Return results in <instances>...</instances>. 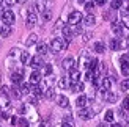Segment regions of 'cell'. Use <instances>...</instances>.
Instances as JSON below:
<instances>
[{
	"instance_id": "obj_11",
	"label": "cell",
	"mask_w": 129,
	"mask_h": 127,
	"mask_svg": "<svg viewBox=\"0 0 129 127\" xmlns=\"http://www.w3.org/2000/svg\"><path fill=\"white\" fill-rule=\"evenodd\" d=\"M55 99H57V104H58V107H61V108H68L69 100H68L66 96H63V94H58V96H57Z\"/></svg>"
},
{
	"instance_id": "obj_31",
	"label": "cell",
	"mask_w": 129,
	"mask_h": 127,
	"mask_svg": "<svg viewBox=\"0 0 129 127\" xmlns=\"http://www.w3.org/2000/svg\"><path fill=\"white\" fill-rule=\"evenodd\" d=\"M113 115H115V113L112 110H107L106 115H104V121L106 122H113Z\"/></svg>"
},
{
	"instance_id": "obj_7",
	"label": "cell",
	"mask_w": 129,
	"mask_h": 127,
	"mask_svg": "<svg viewBox=\"0 0 129 127\" xmlns=\"http://www.w3.org/2000/svg\"><path fill=\"white\" fill-rule=\"evenodd\" d=\"M68 77H69V80H71V83H77V82H80V77H82V75H80V71H79V69H73V71H69V75H68Z\"/></svg>"
},
{
	"instance_id": "obj_30",
	"label": "cell",
	"mask_w": 129,
	"mask_h": 127,
	"mask_svg": "<svg viewBox=\"0 0 129 127\" xmlns=\"http://www.w3.org/2000/svg\"><path fill=\"white\" fill-rule=\"evenodd\" d=\"M123 2H124V0H112V2H110L112 10H120L121 6H123Z\"/></svg>"
},
{
	"instance_id": "obj_8",
	"label": "cell",
	"mask_w": 129,
	"mask_h": 127,
	"mask_svg": "<svg viewBox=\"0 0 129 127\" xmlns=\"http://www.w3.org/2000/svg\"><path fill=\"white\" fill-rule=\"evenodd\" d=\"M110 86H112V80L109 77H102L101 85H99V91H110Z\"/></svg>"
},
{
	"instance_id": "obj_44",
	"label": "cell",
	"mask_w": 129,
	"mask_h": 127,
	"mask_svg": "<svg viewBox=\"0 0 129 127\" xmlns=\"http://www.w3.org/2000/svg\"><path fill=\"white\" fill-rule=\"evenodd\" d=\"M61 127H74V124H73V122H63Z\"/></svg>"
},
{
	"instance_id": "obj_29",
	"label": "cell",
	"mask_w": 129,
	"mask_h": 127,
	"mask_svg": "<svg viewBox=\"0 0 129 127\" xmlns=\"http://www.w3.org/2000/svg\"><path fill=\"white\" fill-rule=\"evenodd\" d=\"M36 41H38V36L35 35V33H31L28 38H27V41H25V44L30 47V46H33V44H36Z\"/></svg>"
},
{
	"instance_id": "obj_18",
	"label": "cell",
	"mask_w": 129,
	"mask_h": 127,
	"mask_svg": "<svg viewBox=\"0 0 129 127\" xmlns=\"http://www.w3.org/2000/svg\"><path fill=\"white\" fill-rule=\"evenodd\" d=\"M87 104H88V97L83 96V94H82V96H79V97H77V100H76V105L79 107V108H85Z\"/></svg>"
},
{
	"instance_id": "obj_46",
	"label": "cell",
	"mask_w": 129,
	"mask_h": 127,
	"mask_svg": "<svg viewBox=\"0 0 129 127\" xmlns=\"http://www.w3.org/2000/svg\"><path fill=\"white\" fill-rule=\"evenodd\" d=\"M17 121H19L17 118H13V119H11V124H13V125H16V124H17Z\"/></svg>"
},
{
	"instance_id": "obj_35",
	"label": "cell",
	"mask_w": 129,
	"mask_h": 127,
	"mask_svg": "<svg viewBox=\"0 0 129 127\" xmlns=\"http://www.w3.org/2000/svg\"><path fill=\"white\" fill-rule=\"evenodd\" d=\"M120 86H121V90H123V91L129 90V79H124V80H121V83H120Z\"/></svg>"
},
{
	"instance_id": "obj_5",
	"label": "cell",
	"mask_w": 129,
	"mask_h": 127,
	"mask_svg": "<svg viewBox=\"0 0 129 127\" xmlns=\"http://www.w3.org/2000/svg\"><path fill=\"white\" fill-rule=\"evenodd\" d=\"M94 116V111L90 110V108H79V118L87 121V119H91Z\"/></svg>"
},
{
	"instance_id": "obj_51",
	"label": "cell",
	"mask_w": 129,
	"mask_h": 127,
	"mask_svg": "<svg viewBox=\"0 0 129 127\" xmlns=\"http://www.w3.org/2000/svg\"><path fill=\"white\" fill-rule=\"evenodd\" d=\"M79 2H80V3H83V2H85V0H79Z\"/></svg>"
},
{
	"instance_id": "obj_2",
	"label": "cell",
	"mask_w": 129,
	"mask_h": 127,
	"mask_svg": "<svg viewBox=\"0 0 129 127\" xmlns=\"http://www.w3.org/2000/svg\"><path fill=\"white\" fill-rule=\"evenodd\" d=\"M80 21H83V16L80 11H71L68 16V24L69 25H79Z\"/></svg>"
},
{
	"instance_id": "obj_17",
	"label": "cell",
	"mask_w": 129,
	"mask_h": 127,
	"mask_svg": "<svg viewBox=\"0 0 129 127\" xmlns=\"http://www.w3.org/2000/svg\"><path fill=\"white\" fill-rule=\"evenodd\" d=\"M35 24H36V14H35V11L31 10L27 14V27H33Z\"/></svg>"
},
{
	"instance_id": "obj_15",
	"label": "cell",
	"mask_w": 129,
	"mask_h": 127,
	"mask_svg": "<svg viewBox=\"0 0 129 127\" xmlns=\"http://www.w3.org/2000/svg\"><path fill=\"white\" fill-rule=\"evenodd\" d=\"M83 24H85L87 27H91V25H94V24H96V17H94V14L88 13L87 16H83Z\"/></svg>"
},
{
	"instance_id": "obj_36",
	"label": "cell",
	"mask_w": 129,
	"mask_h": 127,
	"mask_svg": "<svg viewBox=\"0 0 129 127\" xmlns=\"http://www.w3.org/2000/svg\"><path fill=\"white\" fill-rule=\"evenodd\" d=\"M17 124H19V127H30V122H28L25 118H21V119L17 121Z\"/></svg>"
},
{
	"instance_id": "obj_22",
	"label": "cell",
	"mask_w": 129,
	"mask_h": 127,
	"mask_svg": "<svg viewBox=\"0 0 129 127\" xmlns=\"http://www.w3.org/2000/svg\"><path fill=\"white\" fill-rule=\"evenodd\" d=\"M83 90H85V85H83L82 82H77V83L71 85V91H74V93H82Z\"/></svg>"
},
{
	"instance_id": "obj_50",
	"label": "cell",
	"mask_w": 129,
	"mask_h": 127,
	"mask_svg": "<svg viewBox=\"0 0 129 127\" xmlns=\"http://www.w3.org/2000/svg\"><path fill=\"white\" fill-rule=\"evenodd\" d=\"M98 127H107V125H106V124H99Z\"/></svg>"
},
{
	"instance_id": "obj_24",
	"label": "cell",
	"mask_w": 129,
	"mask_h": 127,
	"mask_svg": "<svg viewBox=\"0 0 129 127\" xmlns=\"http://www.w3.org/2000/svg\"><path fill=\"white\" fill-rule=\"evenodd\" d=\"M31 86H33V85H31L30 82H28V83H21V85H19L22 94H30V93H31Z\"/></svg>"
},
{
	"instance_id": "obj_12",
	"label": "cell",
	"mask_w": 129,
	"mask_h": 127,
	"mask_svg": "<svg viewBox=\"0 0 129 127\" xmlns=\"http://www.w3.org/2000/svg\"><path fill=\"white\" fill-rule=\"evenodd\" d=\"M63 39H66L68 42L71 41V39H73V36H74V30H73V27H68V25H66V27H63Z\"/></svg>"
},
{
	"instance_id": "obj_45",
	"label": "cell",
	"mask_w": 129,
	"mask_h": 127,
	"mask_svg": "<svg viewBox=\"0 0 129 127\" xmlns=\"http://www.w3.org/2000/svg\"><path fill=\"white\" fill-rule=\"evenodd\" d=\"M2 118H3V119H8V118H10V115H8L6 111H2Z\"/></svg>"
},
{
	"instance_id": "obj_4",
	"label": "cell",
	"mask_w": 129,
	"mask_h": 127,
	"mask_svg": "<svg viewBox=\"0 0 129 127\" xmlns=\"http://www.w3.org/2000/svg\"><path fill=\"white\" fill-rule=\"evenodd\" d=\"M112 31L118 36H123L124 35V24L121 21H113L112 22Z\"/></svg>"
},
{
	"instance_id": "obj_25",
	"label": "cell",
	"mask_w": 129,
	"mask_h": 127,
	"mask_svg": "<svg viewBox=\"0 0 129 127\" xmlns=\"http://www.w3.org/2000/svg\"><path fill=\"white\" fill-rule=\"evenodd\" d=\"M94 52H96V53H104V52H106V44L101 42V41L94 42Z\"/></svg>"
},
{
	"instance_id": "obj_19",
	"label": "cell",
	"mask_w": 129,
	"mask_h": 127,
	"mask_svg": "<svg viewBox=\"0 0 129 127\" xmlns=\"http://www.w3.org/2000/svg\"><path fill=\"white\" fill-rule=\"evenodd\" d=\"M11 33H13V28H11V25H5V24H3V27L0 28V35H2L3 38H8Z\"/></svg>"
},
{
	"instance_id": "obj_3",
	"label": "cell",
	"mask_w": 129,
	"mask_h": 127,
	"mask_svg": "<svg viewBox=\"0 0 129 127\" xmlns=\"http://www.w3.org/2000/svg\"><path fill=\"white\" fill-rule=\"evenodd\" d=\"M2 21L5 25H13L16 21V16H14V13H13L11 10H5L2 13Z\"/></svg>"
},
{
	"instance_id": "obj_13",
	"label": "cell",
	"mask_w": 129,
	"mask_h": 127,
	"mask_svg": "<svg viewBox=\"0 0 129 127\" xmlns=\"http://www.w3.org/2000/svg\"><path fill=\"white\" fill-rule=\"evenodd\" d=\"M40 82H41V72L35 69V71L30 74V83H31V85H38Z\"/></svg>"
},
{
	"instance_id": "obj_20",
	"label": "cell",
	"mask_w": 129,
	"mask_h": 127,
	"mask_svg": "<svg viewBox=\"0 0 129 127\" xmlns=\"http://www.w3.org/2000/svg\"><path fill=\"white\" fill-rule=\"evenodd\" d=\"M47 50H49V46H47V44H44V42H40V44H38V47H36L38 55H46Z\"/></svg>"
},
{
	"instance_id": "obj_26",
	"label": "cell",
	"mask_w": 129,
	"mask_h": 127,
	"mask_svg": "<svg viewBox=\"0 0 129 127\" xmlns=\"http://www.w3.org/2000/svg\"><path fill=\"white\" fill-rule=\"evenodd\" d=\"M19 58H21V65H27V63H30L31 56H30V53H28V52H21Z\"/></svg>"
},
{
	"instance_id": "obj_47",
	"label": "cell",
	"mask_w": 129,
	"mask_h": 127,
	"mask_svg": "<svg viewBox=\"0 0 129 127\" xmlns=\"http://www.w3.org/2000/svg\"><path fill=\"white\" fill-rule=\"evenodd\" d=\"M40 127H49V124H47V122H41Z\"/></svg>"
},
{
	"instance_id": "obj_28",
	"label": "cell",
	"mask_w": 129,
	"mask_h": 127,
	"mask_svg": "<svg viewBox=\"0 0 129 127\" xmlns=\"http://www.w3.org/2000/svg\"><path fill=\"white\" fill-rule=\"evenodd\" d=\"M35 10L38 13H44L46 11V6H44V0H36V3H35Z\"/></svg>"
},
{
	"instance_id": "obj_33",
	"label": "cell",
	"mask_w": 129,
	"mask_h": 127,
	"mask_svg": "<svg viewBox=\"0 0 129 127\" xmlns=\"http://www.w3.org/2000/svg\"><path fill=\"white\" fill-rule=\"evenodd\" d=\"M43 74L44 75H50L52 74V66L50 65H43Z\"/></svg>"
},
{
	"instance_id": "obj_14",
	"label": "cell",
	"mask_w": 129,
	"mask_h": 127,
	"mask_svg": "<svg viewBox=\"0 0 129 127\" xmlns=\"http://www.w3.org/2000/svg\"><path fill=\"white\" fill-rule=\"evenodd\" d=\"M109 49H110V50H120L121 49V39H118V38L110 39V41H109Z\"/></svg>"
},
{
	"instance_id": "obj_21",
	"label": "cell",
	"mask_w": 129,
	"mask_h": 127,
	"mask_svg": "<svg viewBox=\"0 0 129 127\" xmlns=\"http://www.w3.org/2000/svg\"><path fill=\"white\" fill-rule=\"evenodd\" d=\"M31 94L36 97H40V96H44V90L40 86V85H33L31 86Z\"/></svg>"
},
{
	"instance_id": "obj_43",
	"label": "cell",
	"mask_w": 129,
	"mask_h": 127,
	"mask_svg": "<svg viewBox=\"0 0 129 127\" xmlns=\"http://www.w3.org/2000/svg\"><path fill=\"white\" fill-rule=\"evenodd\" d=\"M17 52H19L17 49H11V52H10V56H16V55H17Z\"/></svg>"
},
{
	"instance_id": "obj_40",
	"label": "cell",
	"mask_w": 129,
	"mask_h": 127,
	"mask_svg": "<svg viewBox=\"0 0 129 127\" xmlns=\"http://www.w3.org/2000/svg\"><path fill=\"white\" fill-rule=\"evenodd\" d=\"M3 2V5H6V6H11V5H14L17 0H2Z\"/></svg>"
},
{
	"instance_id": "obj_48",
	"label": "cell",
	"mask_w": 129,
	"mask_h": 127,
	"mask_svg": "<svg viewBox=\"0 0 129 127\" xmlns=\"http://www.w3.org/2000/svg\"><path fill=\"white\" fill-rule=\"evenodd\" d=\"M110 127H121V125H120V124H115V122H113V124H112Z\"/></svg>"
},
{
	"instance_id": "obj_23",
	"label": "cell",
	"mask_w": 129,
	"mask_h": 127,
	"mask_svg": "<svg viewBox=\"0 0 129 127\" xmlns=\"http://www.w3.org/2000/svg\"><path fill=\"white\" fill-rule=\"evenodd\" d=\"M121 74H123V75H129V60L121 58Z\"/></svg>"
},
{
	"instance_id": "obj_41",
	"label": "cell",
	"mask_w": 129,
	"mask_h": 127,
	"mask_svg": "<svg viewBox=\"0 0 129 127\" xmlns=\"http://www.w3.org/2000/svg\"><path fill=\"white\" fill-rule=\"evenodd\" d=\"M102 14H104V19H113V16H112V11H104Z\"/></svg>"
},
{
	"instance_id": "obj_37",
	"label": "cell",
	"mask_w": 129,
	"mask_h": 127,
	"mask_svg": "<svg viewBox=\"0 0 129 127\" xmlns=\"http://www.w3.org/2000/svg\"><path fill=\"white\" fill-rule=\"evenodd\" d=\"M121 108L129 111V97H124L123 99V102H121Z\"/></svg>"
},
{
	"instance_id": "obj_38",
	"label": "cell",
	"mask_w": 129,
	"mask_h": 127,
	"mask_svg": "<svg viewBox=\"0 0 129 127\" xmlns=\"http://www.w3.org/2000/svg\"><path fill=\"white\" fill-rule=\"evenodd\" d=\"M93 8H94V2H88V3H85V10H87L88 13H91Z\"/></svg>"
},
{
	"instance_id": "obj_9",
	"label": "cell",
	"mask_w": 129,
	"mask_h": 127,
	"mask_svg": "<svg viewBox=\"0 0 129 127\" xmlns=\"http://www.w3.org/2000/svg\"><path fill=\"white\" fill-rule=\"evenodd\" d=\"M44 65L43 63V58H41V55H35V56H31V60H30V66L33 68V69H38V68H41Z\"/></svg>"
},
{
	"instance_id": "obj_42",
	"label": "cell",
	"mask_w": 129,
	"mask_h": 127,
	"mask_svg": "<svg viewBox=\"0 0 129 127\" xmlns=\"http://www.w3.org/2000/svg\"><path fill=\"white\" fill-rule=\"evenodd\" d=\"M63 122H73V116H71V115H66V116L63 118Z\"/></svg>"
},
{
	"instance_id": "obj_1",
	"label": "cell",
	"mask_w": 129,
	"mask_h": 127,
	"mask_svg": "<svg viewBox=\"0 0 129 127\" xmlns=\"http://www.w3.org/2000/svg\"><path fill=\"white\" fill-rule=\"evenodd\" d=\"M69 46V42L66 41V39H63V38H54L52 41H50V50L52 52H55V53H58V52H61V50H64Z\"/></svg>"
},
{
	"instance_id": "obj_16",
	"label": "cell",
	"mask_w": 129,
	"mask_h": 127,
	"mask_svg": "<svg viewBox=\"0 0 129 127\" xmlns=\"http://www.w3.org/2000/svg\"><path fill=\"white\" fill-rule=\"evenodd\" d=\"M71 80H69V77H61L60 80H58V88H61V90H68V88H71Z\"/></svg>"
},
{
	"instance_id": "obj_49",
	"label": "cell",
	"mask_w": 129,
	"mask_h": 127,
	"mask_svg": "<svg viewBox=\"0 0 129 127\" xmlns=\"http://www.w3.org/2000/svg\"><path fill=\"white\" fill-rule=\"evenodd\" d=\"M17 2H19V3H25V2H27V0H17Z\"/></svg>"
},
{
	"instance_id": "obj_32",
	"label": "cell",
	"mask_w": 129,
	"mask_h": 127,
	"mask_svg": "<svg viewBox=\"0 0 129 127\" xmlns=\"http://www.w3.org/2000/svg\"><path fill=\"white\" fill-rule=\"evenodd\" d=\"M0 105H2V107H5V108H10V99L6 97L5 94L2 96V99H0Z\"/></svg>"
},
{
	"instance_id": "obj_27",
	"label": "cell",
	"mask_w": 129,
	"mask_h": 127,
	"mask_svg": "<svg viewBox=\"0 0 129 127\" xmlns=\"http://www.w3.org/2000/svg\"><path fill=\"white\" fill-rule=\"evenodd\" d=\"M44 97H46V99H54L55 97V90L50 88V86H47L46 90H44Z\"/></svg>"
},
{
	"instance_id": "obj_10",
	"label": "cell",
	"mask_w": 129,
	"mask_h": 127,
	"mask_svg": "<svg viewBox=\"0 0 129 127\" xmlns=\"http://www.w3.org/2000/svg\"><path fill=\"white\" fill-rule=\"evenodd\" d=\"M74 65H76V61H74V58H71V56L64 58L63 63H61L63 69H66V71H73V69H74Z\"/></svg>"
},
{
	"instance_id": "obj_39",
	"label": "cell",
	"mask_w": 129,
	"mask_h": 127,
	"mask_svg": "<svg viewBox=\"0 0 129 127\" xmlns=\"http://www.w3.org/2000/svg\"><path fill=\"white\" fill-rule=\"evenodd\" d=\"M90 38H91V33H83L82 35V41L87 42V41H90Z\"/></svg>"
},
{
	"instance_id": "obj_34",
	"label": "cell",
	"mask_w": 129,
	"mask_h": 127,
	"mask_svg": "<svg viewBox=\"0 0 129 127\" xmlns=\"http://www.w3.org/2000/svg\"><path fill=\"white\" fill-rule=\"evenodd\" d=\"M41 14H43V19H44V21H46V22L52 19V13H50V10H46L44 13H41Z\"/></svg>"
},
{
	"instance_id": "obj_6",
	"label": "cell",
	"mask_w": 129,
	"mask_h": 127,
	"mask_svg": "<svg viewBox=\"0 0 129 127\" xmlns=\"http://www.w3.org/2000/svg\"><path fill=\"white\" fill-rule=\"evenodd\" d=\"M22 79H24V71L22 69H19V71H14L11 74V80L14 85H21L22 83Z\"/></svg>"
}]
</instances>
